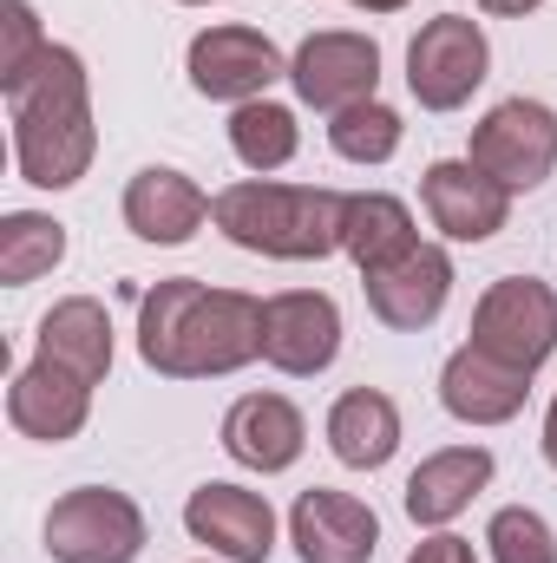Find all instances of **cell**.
<instances>
[{
  "label": "cell",
  "mask_w": 557,
  "mask_h": 563,
  "mask_svg": "<svg viewBox=\"0 0 557 563\" xmlns=\"http://www.w3.org/2000/svg\"><path fill=\"white\" fill-rule=\"evenodd\" d=\"M139 354L164 380H217L263 354V301L197 276L157 282L139 301Z\"/></svg>",
  "instance_id": "cell-1"
},
{
  "label": "cell",
  "mask_w": 557,
  "mask_h": 563,
  "mask_svg": "<svg viewBox=\"0 0 557 563\" xmlns=\"http://www.w3.org/2000/svg\"><path fill=\"white\" fill-rule=\"evenodd\" d=\"M13 112V164L40 190H66L86 177L99 125H92V92H86V59L73 46H46L26 86L7 99Z\"/></svg>",
  "instance_id": "cell-2"
},
{
  "label": "cell",
  "mask_w": 557,
  "mask_h": 563,
  "mask_svg": "<svg viewBox=\"0 0 557 563\" xmlns=\"http://www.w3.org/2000/svg\"><path fill=\"white\" fill-rule=\"evenodd\" d=\"M210 223L250 250V256H276V263H321L341 250V223H348V197L321 190V184H230L210 197Z\"/></svg>",
  "instance_id": "cell-3"
},
{
  "label": "cell",
  "mask_w": 557,
  "mask_h": 563,
  "mask_svg": "<svg viewBox=\"0 0 557 563\" xmlns=\"http://www.w3.org/2000/svg\"><path fill=\"white\" fill-rule=\"evenodd\" d=\"M472 347L518 374H538L557 354V288L538 276H499L472 308Z\"/></svg>",
  "instance_id": "cell-4"
},
{
  "label": "cell",
  "mask_w": 557,
  "mask_h": 563,
  "mask_svg": "<svg viewBox=\"0 0 557 563\" xmlns=\"http://www.w3.org/2000/svg\"><path fill=\"white\" fill-rule=\"evenodd\" d=\"M144 511L112 485H79L46 511V558L53 563H139Z\"/></svg>",
  "instance_id": "cell-5"
},
{
  "label": "cell",
  "mask_w": 557,
  "mask_h": 563,
  "mask_svg": "<svg viewBox=\"0 0 557 563\" xmlns=\"http://www.w3.org/2000/svg\"><path fill=\"white\" fill-rule=\"evenodd\" d=\"M485 66H492V46H485L479 20H466V13L426 20L407 46V86L426 112H459L485 86Z\"/></svg>",
  "instance_id": "cell-6"
},
{
  "label": "cell",
  "mask_w": 557,
  "mask_h": 563,
  "mask_svg": "<svg viewBox=\"0 0 557 563\" xmlns=\"http://www.w3.org/2000/svg\"><path fill=\"white\" fill-rule=\"evenodd\" d=\"M472 164L485 177H499L512 197L518 190H538L557 170V112L538 99H505L479 119L472 132Z\"/></svg>",
  "instance_id": "cell-7"
},
{
  "label": "cell",
  "mask_w": 557,
  "mask_h": 563,
  "mask_svg": "<svg viewBox=\"0 0 557 563\" xmlns=\"http://www.w3.org/2000/svg\"><path fill=\"white\" fill-rule=\"evenodd\" d=\"M288 86L315 112H348L381 92V46L368 33H308L288 59Z\"/></svg>",
  "instance_id": "cell-8"
},
{
  "label": "cell",
  "mask_w": 557,
  "mask_h": 563,
  "mask_svg": "<svg viewBox=\"0 0 557 563\" xmlns=\"http://www.w3.org/2000/svg\"><path fill=\"white\" fill-rule=\"evenodd\" d=\"M419 203H426L433 230L452 236V243H485V236H499L505 217H512V190H505L499 177H485L472 157H439V164H426Z\"/></svg>",
  "instance_id": "cell-9"
},
{
  "label": "cell",
  "mask_w": 557,
  "mask_h": 563,
  "mask_svg": "<svg viewBox=\"0 0 557 563\" xmlns=\"http://www.w3.org/2000/svg\"><path fill=\"white\" fill-rule=\"evenodd\" d=\"M341 354V308L321 288H282L263 301V361L276 374H321Z\"/></svg>",
  "instance_id": "cell-10"
},
{
  "label": "cell",
  "mask_w": 557,
  "mask_h": 563,
  "mask_svg": "<svg viewBox=\"0 0 557 563\" xmlns=\"http://www.w3.org/2000/svg\"><path fill=\"white\" fill-rule=\"evenodd\" d=\"M276 40L256 26H210L190 40V86L217 106H250L256 92H270V79H282Z\"/></svg>",
  "instance_id": "cell-11"
},
{
  "label": "cell",
  "mask_w": 557,
  "mask_h": 563,
  "mask_svg": "<svg viewBox=\"0 0 557 563\" xmlns=\"http://www.w3.org/2000/svg\"><path fill=\"white\" fill-rule=\"evenodd\" d=\"M184 531L223 563H270L276 551V511L243 485H197L184 505Z\"/></svg>",
  "instance_id": "cell-12"
},
{
  "label": "cell",
  "mask_w": 557,
  "mask_h": 563,
  "mask_svg": "<svg viewBox=\"0 0 557 563\" xmlns=\"http://www.w3.org/2000/svg\"><path fill=\"white\" fill-rule=\"evenodd\" d=\"M288 538H295V558L302 563H374V551H381V518L361 498L315 485V492L295 498Z\"/></svg>",
  "instance_id": "cell-13"
},
{
  "label": "cell",
  "mask_w": 557,
  "mask_h": 563,
  "mask_svg": "<svg viewBox=\"0 0 557 563\" xmlns=\"http://www.w3.org/2000/svg\"><path fill=\"white\" fill-rule=\"evenodd\" d=\"M361 288H368L374 321L414 334V328H426V321H439V308H446V295H452V256H446L439 243H414V250L394 256L387 269L361 276Z\"/></svg>",
  "instance_id": "cell-14"
},
{
  "label": "cell",
  "mask_w": 557,
  "mask_h": 563,
  "mask_svg": "<svg viewBox=\"0 0 557 563\" xmlns=\"http://www.w3.org/2000/svg\"><path fill=\"white\" fill-rule=\"evenodd\" d=\"M525 394H532V374H518V367H505V361H492V354H479L472 341L439 367V400H446V413L459 426H505L525 413Z\"/></svg>",
  "instance_id": "cell-15"
},
{
  "label": "cell",
  "mask_w": 557,
  "mask_h": 563,
  "mask_svg": "<svg viewBox=\"0 0 557 563\" xmlns=\"http://www.w3.org/2000/svg\"><path fill=\"white\" fill-rule=\"evenodd\" d=\"M308 445V420L295 413V400L282 394H243L230 413H223V452L250 472H288Z\"/></svg>",
  "instance_id": "cell-16"
},
{
  "label": "cell",
  "mask_w": 557,
  "mask_h": 563,
  "mask_svg": "<svg viewBox=\"0 0 557 563\" xmlns=\"http://www.w3.org/2000/svg\"><path fill=\"white\" fill-rule=\"evenodd\" d=\"M125 223H132V236H144V243L177 250V243H190V236L210 223V197H204L184 170L151 164V170H139V177L125 184Z\"/></svg>",
  "instance_id": "cell-17"
},
{
  "label": "cell",
  "mask_w": 557,
  "mask_h": 563,
  "mask_svg": "<svg viewBox=\"0 0 557 563\" xmlns=\"http://www.w3.org/2000/svg\"><path fill=\"white\" fill-rule=\"evenodd\" d=\"M86 413H92V387L73 380V374L53 367V361H33V367L7 387V420L20 426L26 439H40V445H66V439H79Z\"/></svg>",
  "instance_id": "cell-18"
},
{
  "label": "cell",
  "mask_w": 557,
  "mask_h": 563,
  "mask_svg": "<svg viewBox=\"0 0 557 563\" xmlns=\"http://www.w3.org/2000/svg\"><path fill=\"white\" fill-rule=\"evenodd\" d=\"M485 485H492V452L485 445H446V452H433V459L414 465V478H407V518L426 525V531H439Z\"/></svg>",
  "instance_id": "cell-19"
},
{
  "label": "cell",
  "mask_w": 557,
  "mask_h": 563,
  "mask_svg": "<svg viewBox=\"0 0 557 563\" xmlns=\"http://www.w3.org/2000/svg\"><path fill=\"white\" fill-rule=\"evenodd\" d=\"M40 361H53V367H66L73 380L99 387V380L112 374V321H106V308H99L92 295L53 301V314L40 321Z\"/></svg>",
  "instance_id": "cell-20"
},
{
  "label": "cell",
  "mask_w": 557,
  "mask_h": 563,
  "mask_svg": "<svg viewBox=\"0 0 557 563\" xmlns=\"http://www.w3.org/2000/svg\"><path fill=\"white\" fill-rule=\"evenodd\" d=\"M328 445L354 472H381L401 452V407L381 387H354L328 407Z\"/></svg>",
  "instance_id": "cell-21"
},
{
  "label": "cell",
  "mask_w": 557,
  "mask_h": 563,
  "mask_svg": "<svg viewBox=\"0 0 557 563\" xmlns=\"http://www.w3.org/2000/svg\"><path fill=\"white\" fill-rule=\"evenodd\" d=\"M419 236H414V210L401 203V197H387V190H361V197H348V223H341V250H348V263L361 269V276H374V269H387L394 256H407Z\"/></svg>",
  "instance_id": "cell-22"
},
{
  "label": "cell",
  "mask_w": 557,
  "mask_h": 563,
  "mask_svg": "<svg viewBox=\"0 0 557 563\" xmlns=\"http://www.w3.org/2000/svg\"><path fill=\"white\" fill-rule=\"evenodd\" d=\"M59 263H66V223H53L40 210H13L0 223V282L7 288H26Z\"/></svg>",
  "instance_id": "cell-23"
},
{
  "label": "cell",
  "mask_w": 557,
  "mask_h": 563,
  "mask_svg": "<svg viewBox=\"0 0 557 563\" xmlns=\"http://www.w3.org/2000/svg\"><path fill=\"white\" fill-rule=\"evenodd\" d=\"M295 112L288 106H270V99H250V106H237V119H230V151L250 164V170H282L288 157H295Z\"/></svg>",
  "instance_id": "cell-24"
},
{
  "label": "cell",
  "mask_w": 557,
  "mask_h": 563,
  "mask_svg": "<svg viewBox=\"0 0 557 563\" xmlns=\"http://www.w3.org/2000/svg\"><path fill=\"white\" fill-rule=\"evenodd\" d=\"M401 112L394 106H381V99H368V106H348V112H335L328 119V144L348 157V164H387L394 151H401Z\"/></svg>",
  "instance_id": "cell-25"
},
{
  "label": "cell",
  "mask_w": 557,
  "mask_h": 563,
  "mask_svg": "<svg viewBox=\"0 0 557 563\" xmlns=\"http://www.w3.org/2000/svg\"><path fill=\"white\" fill-rule=\"evenodd\" d=\"M46 46H53V40L40 33V13H33L26 0H0V92H7V99L26 86V73L40 66Z\"/></svg>",
  "instance_id": "cell-26"
},
{
  "label": "cell",
  "mask_w": 557,
  "mask_h": 563,
  "mask_svg": "<svg viewBox=\"0 0 557 563\" xmlns=\"http://www.w3.org/2000/svg\"><path fill=\"white\" fill-rule=\"evenodd\" d=\"M485 551H492V563H557V538L538 511L505 505V511L485 525Z\"/></svg>",
  "instance_id": "cell-27"
},
{
  "label": "cell",
  "mask_w": 557,
  "mask_h": 563,
  "mask_svg": "<svg viewBox=\"0 0 557 563\" xmlns=\"http://www.w3.org/2000/svg\"><path fill=\"white\" fill-rule=\"evenodd\" d=\"M407 563H479V558H472V544H466V538H446V531H439V538L414 544V558H407Z\"/></svg>",
  "instance_id": "cell-28"
},
{
  "label": "cell",
  "mask_w": 557,
  "mask_h": 563,
  "mask_svg": "<svg viewBox=\"0 0 557 563\" xmlns=\"http://www.w3.org/2000/svg\"><path fill=\"white\" fill-rule=\"evenodd\" d=\"M479 7H485V13H499V20H518V13H532L538 0H479Z\"/></svg>",
  "instance_id": "cell-29"
},
{
  "label": "cell",
  "mask_w": 557,
  "mask_h": 563,
  "mask_svg": "<svg viewBox=\"0 0 557 563\" xmlns=\"http://www.w3.org/2000/svg\"><path fill=\"white\" fill-rule=\"evenodd\" d=\"M545 459H551V472H557V400H551V413H545Z\"/></svg>",
  "instance_id": "cell-30"
},
{
  "label": "cell",
  "mask_w": 557,
  "mask_h": 563,
  "mask_svg": "<svg viewBox=\"0 0 557 563\" xmlns=\"http://www.w3.org/2000/svg\"><path fill=\"white\" fill-rule=\"evenodd\" d=\"M348 7H361V13H401L407 0H348Z\"/></svg>",
  "instance_id": "cell-31"
},
{
  "label": "cell",
  "mask_w": 557,
  "mask_h": 563,
  "mask_svg": "<svg viewBox=\"0 0 557 563\" xmlns=\"http://www.w3.org/2000/svg\"><path fill=\"white\" fill-rule=\"evenodd\" d=\"M190 7H210V0H190Z\"/></svg>",
  "instance_id": "cell-32"
}]
</instances>
